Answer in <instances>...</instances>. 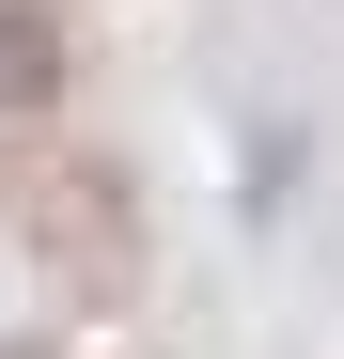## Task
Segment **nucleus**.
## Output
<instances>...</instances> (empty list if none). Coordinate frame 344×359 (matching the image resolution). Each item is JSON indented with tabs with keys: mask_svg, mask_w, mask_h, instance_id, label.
I'll return each mask as SVG.
<instances>
[{
	"mask_svg": "<svg viewBox=\"0 0 344 359\" xmlns=\"http://www.w3.org/2000/svg\"><path fill=\"white\" fill-rule=\"evenodd\" d=\"M0 203L32 219L47 281H79V297H126V281H141V203H126V172H94V156H63V141H16V156H0Z\"/></svg>",
	"mask_w": 344,
	"mask_h": 359,
	"instance_id": "1",
	"label": "nucleus"
},
{
	"mask_svg": "<svg viewBox=\"0 0 344 359\" xmlns=\"http://www.w3.org/2000/svg\"><path fill=\"white\" fill-rule=\"evenodd\" d=\"M47 79H63V32H47L32 0H16V16H0V109L32 126V109H47Z\"/></svg>",
	"mask_w": 344,
	"mask_h": 359,
	"instance_id": "2",
	"label": "nucleus"
}]
</instances>
